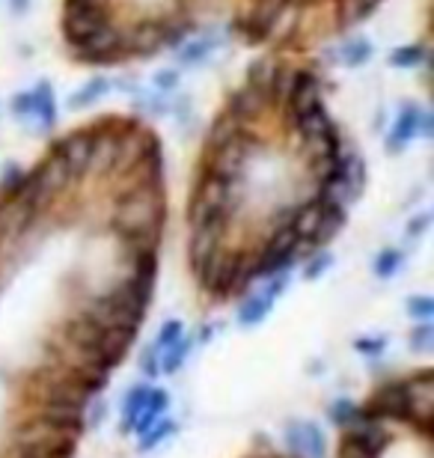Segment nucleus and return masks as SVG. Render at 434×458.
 Instances as JSON below:
<instances>
[{
  "label": "nucleus",
  "mask_w": 434,
  "mask_h": 458,
  "mask_svg": "<svg viewBox=\"0 0 434 458\" xmlns=\"http://www.w3.org/2000/svg\"><path fill=\"white\" fill-rule=\"evenodd\" d=\"M167 405H170L167 390L152 387V390H149V399H146V405H143V411H140V414H137V420H134L132 432L143 435L146 428H152V426L158 423V420L164 417V411H167Z\"/></svg>",
  "instance_id": "nucleus-10"
},
{
  "label": "nucleus",
  "mask_w": 434,
  "mask_h": 458,
  "mask_svg": "<svg viewBox=\"0 0 434 458\" xmlns=\"http://www.w3.org/2000/svg\"><path fill=\"white\" fill-rule=\"evenodd\" d=\"M152 84H155V89H158V93H175V89H179V72H175V69L155 72Z\"/></svg>",
  "instance_id": "nucleus-27"
},
{
  "label": "nucleus",
  "mask_w": 434,
  "mask_h": 458,
  "mask_svg": "<svg viewBox=\"0 0 434 458\" xmlns=\"http://www.w3.org/2000/svg\"><path fill=\"white\" fill-rule=\"evenodd\" d=\"M9 444H18V446H48V450H60L72 455L78 446V435L66 432V428H57V426H48L36 417H27L24 423L13 426L9 432Z\"/></svg>",
  "instance_id": "nucleus-3"
},
{
  "label": "nucleus",
  "mask_w": 434,
  "mask_h": 458,
  "mask_svg": "<svg viewBox=\"0 0 434 458\" xmlns=\"http://www.w3.org/2000/svg\"><path fill=\"white\" fill-rule=\"evenodd\" d=\"M408 343H411L413 352H431V345H434V327H431V322H420L417 327H413L411 336H408Z\"/></svg>",
  "instance_id": "nucleus-25"
},
{
  "label": "nucleus",
  "mask_w": 434,
  "mask_h": 458,
  "mask_svg": "<svg viewBox=\"0 0 434 458\" xmlns=\"http://www.w3.org/2000/svg\"><path fill=\"white\" fill-rule=\"evenodd\" d=\"M179 336H184V325L179 322V318H170V322H164L161 325V331H158V340H155V348L158 352H164L167 345H173Z\"/></svg>",
  "instance_id": "nucleus-26"
},
{
  "label": "nucleus",
  "mask_w": 434,
  "mask_h": 458,
  "mask_svg": "<svg viewBox=\"0 0 434 458\" xmlns=\"http://www.w3.org/2000/svg\"><path fill=\"white\" fill-rule=\"evenodd\" d=\"M33 93V116L39 119L42 128L48 131V128L57 125V102H54V89L48 81H42L39 87L30 89Z\"/></svg>",
  "instance_id": "nucleus-11"
},
{
  "label": "nucleus",
  "mask_w": 434,
  "mask_h": 458,
  "mask_svg": "<svg viewBox=\"0 0 434 458\" xmlns=\"http://www.w3.org/2000/svg\"><path fill=\"white\" fill-rule=\"evenodd\" d=\"M399 268H402V250H396V247H384V250L375 256V277L378 280L396 277Z\"/></svg>",
  "instance_id": "nucleus-19"
},
{
  "label": "nucleus",
  "mask_w": 434,
  "mask_h": 458,
  "mask_svg": "<svg viewBox=\"0 0 434 458\" xmlns=\"http://www.w3.org/2000/svg\"><path fill=\"white\" fill-rule=\"evenodd\" d=\"M354 348L360 354L378 357L387 348V336H360V340H354Z\"/></svg>",
  "instance_id": "nucleus-30"
},
{
  "label": "nucleus",
  "mask_w": 434,
  "mask_h": 458,
  "mask_svg": "<svg viewBox=\"0 0 434 458\" xmlns=\"http://www.w3.org/2000/svg\"><path fill=\"white\" fill-rule=\"evenodd\" d=\"M422 107L420 105H404L399 116H396V123L390 128V134H387V146H390L393 152H399L402 146H408L413 137H420V125H422Z\"/></svg>",
  "instance_id": "nucleus-7"
},
{
  "label": "nucleus",
  "mask_w": 434,
  "mask_h": 458,
  "mask_svg": "<svg viewBox=\"0 0 434 458\" xmlns=\"http://www.w3.org/2000/svg\"><path fill=\"white\" fill-rule=\"evenodd\" d=\"M24 9H27V0H13V13L15 15H21Z\"/></svg>",
  "instance_id": "nucleus-33"
},
{
  "label": "nucleus",
  "mask_w": 434,
  "mask_h": 458,
  "mask_svg": "<svg viewBox=\"0 0 434 458\" xmlns=\"http://www.w3.org/2000/svg\"><path fill=\"white\" fill-rule=\"evenodd\" d=\"M24 167H18V164H6L4 167V176H0V191L6 194V199H13L18 191H21V182H24Z\"/></svg>",
  "instance_id": "nucleus-22"
},
{
  "label": "nucleus",
  "mask_w": 434,
  "mask_h": 458,
  "mask_svg": "<svg viewBox=\"0 0 434 458\" xmlns=\"http://www.w3.org/2000/svg\"><path fill=\"white\" fill-rule=\"evenodd\" d=\"M215 45H217V39H211V36H200L197 42L184 45L182 54H179L182 66H193V63H202L211 51H215Z\"/></svg>",
  "instance_id": "nucleus-20"
},
{
  "label": "nucleus",
  "mask_w": 434,
  "mask_h": 458,
  "mask_svg": "<svg viewBox=\"0 0 434 458\" xmlns=\"http://www.w3.org/2000/svg\"><path fill=\"white\" fill-rule=\"evenodd\" d=\"M303 435V458H325L328 455V437L316 423H301Z\"/></svg>",
  "instance_id": "nucleus-17"
},
{
  "label": "nucleus",
  "mask_w": 434,
  "mask_h": 458,
  "mask_svg": "<svg viewBox=\"0 0 434 458\" xmlns=\"http://www.w3.org/2000/svg\"><path fill=\"white\" fill-rule=\"evenodd\" d=\"M140 372L146 375V378H155V375L161 372V352L158 348H146V352L140 354Z\"/></svg>",
  "instance_id": "nucleus-28"
},
{
  "label": "nucleus",
  "mask_w": 434,
  "mask_h": 458,
  "mask_svg": "<svg viewBox=\"0 0 434 458\" xmlns=\"http://www.w3.org/2000/svg\"><path fill=\"white\" fill-rule=\"evenodd\" d=\"M277 304V298L271 295V292H256V295H247L242 301V307H238V325L242 327H256V325H262L268 313L274 310Z\"/></svg>",
  "instance_id": "nucleus-9"
},
{
  "label": "nucleus",
  "mask_w": 434,
  "mask_h": 458,
  "mask_svg": "<svg viewBox=\"0 0 434 458\" xmlns=\"http://www.w3.org/2000/svg\"><path fill=\"white\" fill-rule=\"evenodd\" d=\"M426 57H429V51L422 48V45H402V48H396L390 54V63L396 69H417L426 63Z\"/></svg>",
  "instance_id": "nucleus-18"
},
{
  "label": "nucleus",
  "mask_w": 434,
  "mask_h": 458,
  "mask_svg": "<svg viewBox=\"0 0 434 458\" xmlns=\"http://www.w3.org/2000/svg\"><path fill=\"white\" fill-rule=\"evenodd\" d=\"M372 54H375V48L369 39H351L339 48V63H343L345 69H360L372 60Z\"/></svg>",
  "instance_id": "nucleus-12"
},
{
  "label": "nucleus",
  "mask_w": 434,
  "mask_h": 458,
  "mask_svg": "<svg viewBox=\"0 0 434 458\" xmlns=\"http://www.w3.org/2000/svg\"><path fill=\"white\" fill-rule=\"evenodd\" d=\"M96 143H98V125L96 128H81V131L66 134L63 140L51 146V155L66 164V170L72 173V179L87 176L92 170V161H96Z\"/></svg>",
  "instance_id": "nucleus-1"
},
{
  "label": "nucleus",
  "mask_w": 434,
  "mask_h": 458,
  "mask_svg": "<svg viewBox=\"0 0 434 458\" xmlns=\"http://www.w3.org/2000/svg\"><path fill=\"white\" fill-rule=\"evenodd\" d=\"M328 417H330V423H334L336 428L354 426V420H357V402H351V399H336L334 405L328 408Z\"/></svg>",
  "instance_id": "nucleus-21"
},
{
  "label": "nucleus",
  "mask_w": 434,
  "mask_h": 458,
  "mask_svg": "<svg viewBox=\"0 0 434 458\" xmlns=\"http://www.w3.org/2000/svg\"><path fill=\"white\" fill-rule=\"evenodd\" d=\"M238 262H242V253L229 250V247H217L215 256L202 265V271L197 274L200 286L208 292L211 298H233L235 292V280H238Z\"/></svg>",
  "instance_id": "nucleus-2"
},
{
  "label": "nucleus",
  "mask_w": 434,
  "mask_h": 458,
  "mask_svg": "<svg viewBox=\"0 0 434 458\" xmlns=\"http://www.w3.org/2000/svg\"><path fill=\"white\" fill-rule=\"evenodd\" d=\"M408 405H411V423L417 432L431 435V414H434V375L431 369H422L408 378Z\"/></svg>",
  "instance_id": "nucleus-5"
},
{
  "label": "nucleus",
  "mask_w": 434,
  "mask_h": 458,
  "mask_svg": "<svg viewBox=\"0 0 434 458\" xmlns=\"http://www.w3.org/2000/svg\"><path fill=\"white\" fill-rule=\"evenodd\" d=\"M330 265H334V256H330V250H325V247H319V250L310 256L307 268H303V280H319Z\"/></svg>",
  "instance_id": "nucleus-23"
},
{
  "label": "nucleus",
  "mask_w": 434,
  "mask_h": 458,
  "mask_svg": "<svg viewBox=\"0 0 434 458\" xmlns=\"http://www.w3.org/2000/svg\"><path fill=\"white\" fill-rule=\"evenodd\" d=\"M143 107H146V111H149L152 116H164V114L170 111V107L164 105L161 98H155V96H152V98H146V102H143Z\"/></svg>",
  "instance_id": "nucleus-32"
},
{
  "label": "nucleus",
  "mask_w": 434,
  "mask_h": 458,
  "mask_svg": "<svg viewBox=\"0 0 434 458\" xmlns=\"http://www.w3.org/2000/svg\"><path fill=\"white\" fill-rule=\"evenodd\" d=\"M271 107H274L271 96H268L262 87L251 84V81L233 89V96L226 98V114L233 116L238 125H256Z\"/></svg>",
  "instance_id": "nucleus-4"
},
{
  "label": "nucleus",
  "mask_w": 434,
  "mask_h": 458,
  "mask_svg": "<svg viewBox=\"0 0 434 458\" xmlns=\"http://www.w3.org/2000/svg\"><path fill=\"white\" fill-rule=\"evenodd\" d=\"M149 390H152L149 384H134V387L125 393V399H123V432L134 426L137 414H140L146 399H149Z\"/></svg>",
  "instance_id": "nucleus-13"
},
{
  "label": "nucleus",
  "mask_w": 434,
  "mask_h": 458,
  "mask_svg": "<svg viewBox=\"0 0 434 458\" xmlns=\"http://www.w3.org/2000/svg\"><path fill=\"white\" fill-rule=\"evenodd\" d=\"M175 432H179V423H175V420L161 417L158 423H155L152 428H146V432L140 435V450H143V453L155 450V446H161V444L167 441L170 435H175Z\"/></svg>",
  "instance_id": "nucleus-16"
},
{
  "label": "nucleus",
  "mask_w": 434,
  "mask_h": 458,
  "mask_svg": "<svg viewBox=\"0 0 434 458\" xmlns=\"http://www.w3.org/2000/svg\"><path fill=\"white\" fill-rule=\"evenodd\" d=\"M429 226H431V215H429V212H422V215H417V217H411V224H408V238L426 235V233H429Z\"/></svg>",
  "instance_id": "nucleus-31"
},
{
  "label": "nucleus",
  "mask_w": 434,
  "mask_h": 458,
  "mask_svg": "<svg viewBox=\"0 0 434 458\" xmlns=\"http://www.w3.org/2000/svg\"><path fill=\"white\" fill-rule=\"evenodd\" d=\"M110 81L107 78H92V81H87L84 87L78 89V93H72V98H69V105L72 107H89V105H96V102H101L107 93H110Z\"/></svg>",
  "instance_id": "nucleus-14"
},
{
  "label": "nucleus",
  "mask_w": 434,
  "mask_h": 458,
  "mask_svg": "<svg viewBox=\"0 0 434 458\" xmlns=\"http://www.w3.org/2000/svg\"><path fill=\"white\" fill-rule=\"evenodd\" d=\"M9 111H13V116H18V119L33 116V93L30 89H27V93H15L13 102H9Z\"/></svg>",
  "instance_id": "nucleus-29"
},
{
  "label": "nucleus",
  "mask_w": 434,
  "mask_h": 458,
  "mask_svg": "<svg viewBox=\"0 0 434 458\" xmlns=\"http://www.w3.org/2000/svg\"><path fill=\"white\" fill-rule=\"evenodd\" d=\"M408 316L417 318V322H431L434 318V298H429V295L408 298Z\"/></svg>",
  "instance_id": "nucleus-24"
},
{
  "label": "nucleus",
  "mask_w": 434,
  "mask_h": 458,
  "mask_svg": "<svg viewBox=\"0 0 434 458\" xmlns=\"http://www.w3.org/2000/svg\"><path fill=\"white\" fill-rule=\"evenodd\" d=\"M247 458H260V455H247Z\"/></svg>",
  "instance_id": "nucleus-34"
},
{
  "label": "nucleus",
  "mask_w": 434,
  "mask_h": 458,
  "mask_svg": "<svg viewBox=\"0 0 434 458\" xmlns=\"http://www.w3.org/2000/svg\"><path fill=\"white\" fill-rule=\"evenodd\" d=\"M310 98H321V78L310 69H292L289 87L283 93V105H303Z\"/></svg>",
  "instance_id": "nucleus-8"
},
{
  "label": "nucleus",
  "mask_w": 434,
  "mask_h": 458,
  "mask_svg": "<svg viewBox=\"0 0 434 458\" xmlns=\"http://www.w3.org/2000/svg\"><path fill=\"white\" fill-rule=\"evenodd\" d=\"M191 345H193V336H179L173 345L164 348V354H161V372H179L184 360H188V354H191Z\"/></svg>",
  "instance_id": "nucleus-15"
},
{
  "label": "nucleus",
  "mask_w": 434,
  "mask_h": 458,
  "mask_svg": "<svg viewBox=\"0 0 434 458\" xmlns=\"http://www.w3.org/2000/svg\"><path fill=\"white\" fill-rule=\"evenodd\" d=\"M343 444L366 458H384V453L396 444V435L384 423H354L343 428Z\"/></svg>",
  "instance_id": "nucleus-6"
}]
</instances>
